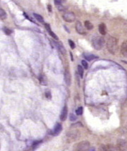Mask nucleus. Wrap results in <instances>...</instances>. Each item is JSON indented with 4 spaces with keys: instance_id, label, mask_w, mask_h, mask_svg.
Returning <instances> with one entry per match:
<instances>
[{
    "instance_id": "nucleus-12",
    "label": "nucleus",
    "mask_w": 127,
    "mask_h": 151,
    "mask_svg": "<svg viewBox=\"0 0 127 151\" xmlns=\"http://www.w3.org/2000/svg\"><path fill=\"white\" fill-rule=\"evenodd\" d=\"M121 53L124 57L127 58V41L123 42L121 45Z\"/></svg>"
},
{
    "instance_id": "nucleus-3",
    "label": "nucleus",
    "mask_w": 127,
    "mask_h": 151,
    "mask_svg": "<svg viewBox=\"0 0 127 151\" xmlns=\"http://www.w3.org/2000/svg\"><path fill=\"white\" fill-rule=\"evenodd\" d=\"M104 42H105L104 39L100 36H96V37H93L92 40V47L97 50H100L103 47Z\"/></svg>"
},
{
    "instance_id": "nucleus-19",
    "label": "nucleus",
    "mask_w": 127,
    "mask_h": 151,
    "mask_svg": "<svg viewBox=\"0 0 127 151\" xmlns=\"http://www.w3.org/2000/svg\"><path fill=\"white\" fill-rule=\"evenodd\" d=\"M7 14L6 13L4 10L3 9H0V18L2 20H4V19H7Z\"/></svg>"
},
{
    "instance_id": "nucleus-21",
    "label": "nucleus",
    "mask_w": 127,
    "mask_h": 151,
    "mask_svg": "<svg viewBox=\"0 0 127 151\" xmlns=\"http://www.w3.org/2000/svg\"><path fill=\"white\" fill-rule=\"evenodd\" d=\"M78 72H79V75L81 78H83V67L81 66V65L78 66Z\"/></svg>"
},
{
    "instance_id": "nucleus-18",
    "label": "nucleus",
    "mask_w": 127,
    "mask_h": 151,
    "mask_svg": "<svg viewBox=\"0 0 127 151\" xmlns=\"http://www.w3.org/2000/svg\"><path fill=\"white\" fill-rule=\"evenodd\" d=\"M85 27H86V29L88 30H92V29H93V25L90 23V21H85Z\"/></svg>"
},
{
    "instance_id": "nucleus-17",
    "label": "nucleus",
    "mask_w": 127,
    "mask_h": 151,
    "mask_svg": "<svg viewBox=\"0 0 127 151\" xmlns=\"http://www.w3.org/2000/svg\"><path fill=\"white\" fill-rule=\"evenodd\" d=\"M33 16H34V17L35 18V19H36L37 21H39L40 23H44V19H43V18H42V16L41 15L34 13V14H33Z\"/></svg>"
},
{
    "instance_id": "nucleus-10",
    "label": "nucleus",
    "mask_w": 127,
    "mask_h": 151,
    "mask_svg": "<svg viewBox=\"0 0 127 151\" xmlns=\"http://www.w3.org/2000/svg\"><path fill=\"white\" fill-rule=\"evenodd\" d=\"M62 130V126L60 124H57L54 126V128L53 131H52V134L53 135V136H57L61 133Z\"/></svg>"
},
{
    "instance_id": "nucleus-16",
    "label": "nucleus",
    "mask_w": 127,
    "mask_h": 151,
    "mask_svg": "<svg viewBox=\"0 0 127 151\" xmlns=\"http://www.w3.org/2000/svg\"><path fill=\"white\" fill-rule=\"evenodd\" d=\"M108 151H121L119 148L117 146H113V145H107Z\"/></svg>"
},
{
    "instance_id": "nucleus-22",
    "label": "nucleus",
    "mask_w": 127,
    "mask_h": 151,
    "mask_svg": "<svg viewBox=\"0 0 127 151\" xmlns=\"http://www.w3.org/2000/svg\"><path fill=\"white\" fill-rule=\"evenodd\" d=\"M55 6L59 12H64L65 10L64 7L63 6L62 4H55Z\"/></svg>"
},
{
    "instance_id": "nucleus-25",
    "label": "nucleus",
    "mask_w": 127,
    "mask_h": 151,
    "mask_svg": "<svg viewBox=\"0 0 127 151\" xmlns=\"http://www.w3.org/2000/svg\"><path fill=\"white\" fill-rule=\"evenodd\" d=\"M83 107H79L78 109L76 110V114L77 115H81V114H83Z\"/></svg>"
},
{
    "instance_id": "nucleus-13",
    "label": "nucleus",
    "mask_w": 127,
    "mask_h": 151,
    "mask_svg": "<svg viewBox=\"0 0 127 151\" xmlns=\"http://www.w3.org/2000/svg\"><path fill=\"white\" fill-rule=\"evenodd\" d=\"M98 29H99L100 33L102 35H106L107 33V28L106 26L104 25V23H100L98 26Z\"/></svg>"
},
{
    "instance_id": "nucleus-30",
    "label": "nucleus",
    "mask_w": 127,
    "mask_h": 151,
    "mask_svg": "<svg viewBox=\"0 0 127 151\" xmlns=\"http://www.w3.org/2000/svg\"><path fill=\"white\" fill-rule=\"evenodd\" d=\"M40 143H42V141H36L34 143H33V146H37V145L40 144Z\"/></svg>"
},
{
    "instance_id": "nucleus-4",
    "label": "nucleus",
    "mask_w": 127,
    "mask_h": 151,
    "mask_svg": "<svg viewBox=\"0 0 127 151\" xmlns=\"http://www.w3.org/2000/svg\"><path fill=\"white\" fill-rule=\"evenodd\" d=\"M80 136V132L78 130H71L67 133V138L68 141L72 142L76 141Z\"/></svg>"
},
{
    "instance_id": "nucleus-11",
    "label": "nucleus",
    "mask_w": 127,
    "mask_h": 151,
    "mask_svg": "<svg viewBox=\"0 0 127 151\" xmlns=\"http://www.w3.org/2000/svg\"><path fill=\"white\" fill-rule=\"evenodd\" d=\"M67 114H68V108L65 105L64 107H63L62 110V112H61L60 114V119L62 121H65L67 119Z\"/></svg>"
},
{
    "instance_id": "nucleus-31",
    "label": "nucleus",
    "mask_w": 127,
    "mask_h": 151,
    "mask_svg": "<svg viewBox=\"0 0 127 151\" xmlns=\"http://www.w3.org/2000/svg\"><path fill=\"white\" fill-rule=\"evenodd\" d=\"M48 9H49V11L51 12V6L50 5H49L48 6Z\"/></svg>"
},
{
    "instance_id": "nucleus-28",
    "label": "nucleus",
    "mask_w": 127,
    "mask_h": 151,
    "mask_svg": "<svg viewBox=\"0 0 127 151\" xmlns=\"http://www.w3.org/2000/svg\"><path fill=\"white\" fill-rule=\"evenodd\" d=\"M69 119H70V120L71 121H75L76 120V116L74 115V114H71L69 115Z\"/></svg>"
},
{
    "instance_id": "nucleus-7",
    "label": "nucleus",
    "mask_w": 127,
    "mask_h": 151,
    "mask_svg": "<svg viewBox=\"0 0 127 151\" xmlns=\"http://www.w3.org/2000/svg\"><path fill=\"white\" fill-rule=\"evenodd\" d=\"M76 30L77 33L80 34V35H86V29L84 28L82 23L80 21H77L76 24Z\"/></svg>"
},
{
    "instance_id": "nucleus-26",
    "label": "nucleus",
    "mask_w": 127,
    "mask_h": 151,
    "mask_svg": "<svg viewBox=\"0 0 127 151\" xmlns=\"http://www.w3.org/2000/svg\"><path fill=\"white\" fill-rule=\"evenodd\" d=\"M81 64H82V66H83V67L85 69H88V62L86 61V60H82Z\"/></svg>"
},
{
    "instance_id": "nucleus-5",
    "label": "nucleus",
    "mask_w": 127,
    "mask_h": 151,
    "mask_svg": "<svg viewBox=\"0 0 127 151\" xmlns=\"http://www.w3.org/2000/svg\"><path fill=\"white\" fill-rule=\"evenodd\" d=\"M63 19L66 22H68V23H72L75 21L76 19V16L75 14L71 12H65L64 15L62 16Z\"/></svg>"
},
{
    "instance_id": "nucleus-27",
    "label": "nucleus",
    "mask_w": 127,
    "mask_h": 151,
    "mask_svg": "<svg viewBox=\"0 0 127 151\" xmlns=\"http://www.w3.org/2000/svg\"><path fill=\"white\" fill-rule=\"evenodd\" d=\"M69 45H70V47H71V49H74V48H75L76 44H75V43L72 41L71 40H69Z\"/></svg>"
},
{
    "instance_id": "nucleus-8",
    "label": "nucleus",
    "mask_w": 127,
    "mask_h": 151,
    "mask_svg": "<svg viewBox=\"0 0 127 151\" xmlns=\"http://www.w3.org/2000/svg\"><path fill=\"white\" fill-rule=\"evenodd\" d=\"M64 81L67 86H71V74H70L69 69H65L64 71Z\"/></svg>"
},
{
    "instance_id": "nucleus-1",
    "label": "nucleus",
    "mask_w": 127,
    "mask_h": 151,
    "mask_svg": "<svg viewBox=\"0 0 127 151\" xmlns=\"http://www.w3.org/2000/svg\"><path fill=\"white\" fill-rule=\"evenodd\" d=\"M107 48L112 54H115L118 51V41L117 38L110 36L107 41Z\"/></svg>"
},
{
    "instance_id": "nucleus-6",
    "label": "nucleus",
    "mask_w": 127,
    "mask_h": 151,
    "mask_svg": "<svg viewBox=\"0 0 127 151\" xmlns=\"http://www.w3.org/2000/svg\"><path fill=\"white\" fill-rule=\"evenodd\" d=\"M117 146L121 151H127V141L123 139L118 140Z\"/></svg>"
},
{
    "instance_id": "nucleus-32",
    "label": "nucleus",
    "mask_w": 127,
    "mask_h": 151,
    "mask_svg": "<svg viewBox=\"0 0 127 151\" xmlns=\"http://www.w3.org/2000/svg\"><path fill=\"white\" fill-rule=\"evenodd\" d=\"M90 151H95V149L92 148V150H90Z\"/></svg>"
},
{
    "instance_id": "nucleus-29",
    "label": "nucleus",
    "mask_w": 127,
    "mask_h": 151,
    "mask_svg": "<svg viewBox=\"0 0 127 151\" xmlns=\"http://www.w3.org/2000/svg\"><path fill=\"white\" fill-rule=\"evenodd\" d=\"M46 98H49V99H50L51 98V94L49 92H47L46 93Z\"/></svg>"
},
{
    "instance_id": "nucleus-33",
    "label": "nucleus",
    "mask_w": 127,
    "mask_h": 151,
    "mask_svg": "<svg viewBox=\"0 0 127 151\" xmlns=\"http://www.w3.org/2000/svg\"><path fill=\"white\" fill-rule=\"evenodd\" d=\"M123 62L126 63V64H127V61H123Z\"/></svg>"
},
{
    "instance_id": "nucleus-20",
    "label": "nucleus",
    "mask_w": 127,
    "mask_h": 151,
    "mask_svg": "<svg viewBox=\"0 0 127 151\" xmlns=\"http://www.w3.org/2000/svg\"><path fill=\"white\" fill-rule=\"evenodd\" d=\"M40 84H42V86H47V80L46 78L44 76H40Z\"/></svg>"
},
{
    "instance_id": "nucleus-9",
    "label": "nucleus",
    "mask_w": 127,
    "mask_h": 151,
    "mask_svg": "<svg viewBox=\"0 0 127 151\" xmlns=\"http://www.w3.org/2000/svg\"><path fill=\"white\" fill-rule=\"evenodd\" d=\"M45 29L47 30V33L49 34V35H50L51 37H52L53 39L56 40H59V38H58V37L57 36V35H56L55 33H54L53 31L52 30V29H51L50 26H49V24H47V23H45Z\"/></svg>"
},
{
    "instance_id": "nucleus-14",
    "label": "nucleus",
    "mask_w": 127,
    "mask_h": 151,
    "mask_svg": "<svg viewBox=\"0 0 127 151\" xmlns=\"http://www.w3.org/2000/svg\"><path fill=\"white\" fill-rule=\"evenodd\" d=\"M57 48L59 50V52H60L62 54H66V53H67V51H66V49H65V47H64V45L62 44V43L60 42H59L58 43H57Z\"/></svg>"
},
{
    "instance_id": "nucleus-15",
    "label": "nucleus",
    "mask_w": 127,
    "mask_h": 151,
    "mask_svg": "<svg viewBox=\"0 0 127 151\" xmlns=\"http://www.w3.org/2000/svg\"><path fill=\"white\" fill-rule=\"evenodd\" d=\"M83 57H84V58L86 59V60L88 61L94 60V59L97 58V56H95L94 54H85Z\"/></svg>"
},
{
    "instance_id": "nucleus-2",
    "label": "nucleus",
    "mask_w": 127,
    "mask_h": 151,
    "mask_svg": "<svg viewBox=\"0 0 127 151\" xmlns=\"http://www.w3.org/2000/svg\"><path fill=\"white\" fill-rule=\"evenodd\" d=\"M90 148V143L87 141H83L74 146V151H89Z\"/></svg>"
},
{
    "instance_id": "nucleus-23",
    "label": "nucleus",
    "mask_w": 127,
    "mask_h": 151,
    "mask_svg": "<svg viewBox=\"0 0 127 151\" xmlns=\"http://www.w3.org/2000/svg\"><path fill=\"white\" fill-rule=\"evenodd\" d=\"M3 31L4 32L5 34H7V35H11L12 33V30H11V29H9V28H6V27H4V28H3Z\"/></svg>"
},
{
    "instance_id": "nucleus-24",
    "label": "nucleus",
    "mask_w": 127,
    "mask_h": 151,
    "mask_svg": "<svg viewBox=\"0 0 127 151\" xmlns=\"http://www.w3.org/2000/svg\"><path fill=\"white\" fill-rule=\"evenodd\" d=\"M98 151H108L107 148V145H101L99 148V150Z\"/></svg>"
}]
</instances>
